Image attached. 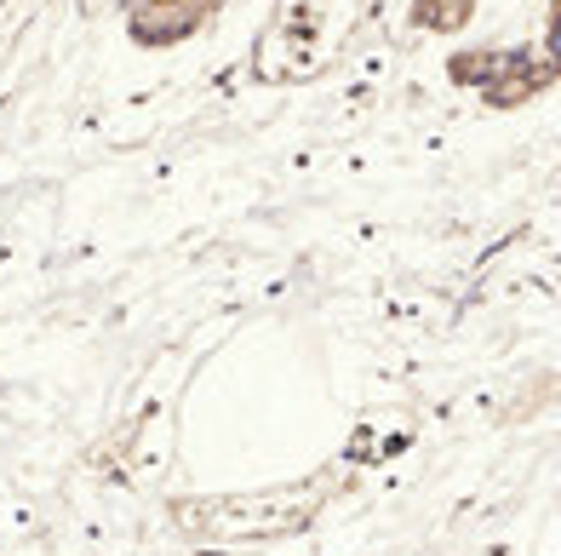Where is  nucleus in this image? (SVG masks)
Returning a JSON list of instances; mask_svg holds the SVG:
<instances>
[{
  "instance_id": "1",
  "label": "nucleus",
  "mask_w": 561,
  "mask_h": 556,
  "mask_svg": "<svg viewBox=\"0 0 561 556\" xmlns=\"http://www.w3.org/2000/svg\"><path fill=\"white\" fill-rule=\"evenodd\" d=\"M367 18V0H275L270 23L252 46V81L264 87H304L327 75Z\"/></svg>"
},
{
  "instance_id": "2",
  "label": "nucleus",
  "mask_w": 561,
  "mask_h": 556,
  "mask_svg": "<svg viewBox=\"0 0 561 556\" xmlns=\"http://www.w3.org/2000/svg\"><path fill=\"white\" fill-rule=\"evenodd\" d=\"M339 476H316V483H287V488H264V493H213V499H178V527L195 545H264V540H287L304 534L321 504L333 499Z\"/></svg>"
},
{
  "instance_id": "3",
  "label": "nucleus",
  "mask_w": 561,
  "mask_h": 556,
  "mask_svg": "<svg viewBox=\"0 0 561 556\" xmlns=\"http://www.w3.org/2000/svg\"><path fill=\"white\" fill-rule=\"evenodd\" d=\"M556 87V58H550V46L545 53H533V46H504V53H493V69H488V81H481V104H493V110H522L533 104L539 92Z\"/></svg>"
},
{
  "instance_id": "4",
  "label": "nucleus",
  "mask_w": 561,
  "mask_h": 556,
  "mask_svg": "<svg viewBox=\"0 0 561 556\" xmlns=\"http://www.w3.org/2000/svg\"><path fill=\"white\" fill-rule=\"evenodd\" d=\"M126 7H133L126 12V35L156 53V46H178L195 30H207L224 0H126Z\"/></svg>"
},
{
  "instance_id": "5",
  "label": "nucleus",
  "mask_w": 561,
  "mask_h": 556,
  "mask_svg": "<svg viewBox=\"0 0 561 556\" xmlns=\"http://www.w3.org/2000/svg\"><path fill=\"white\" fill-rule=\"evenodd\" d=\"M476 7L481 0H413L407 18H413V30H424V35H458V30H470Z\"/></svg>"
}]
</instances>
